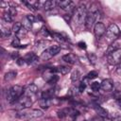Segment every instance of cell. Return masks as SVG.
Here are the masks:
<instances>
[{
	"instance_id": "obj_33",
	"label": "cell",
	"mask_w": 121,
	"mask_h": 121,
	"mask_svg": "<svg viewBox=\"0 0 121 121\" xmlns=\"http://www.w3.org/2000/svg\"><path fill=\"white\" fill-rule=\"evenodd\" d=\"M46 43H47V42H44V41H39V42L36 43V45H37V47L40 48V47H43Z\"/></svg>"
},
{
	"instance_id": "obj_28",
	"label": "cell",
	"mask_w": 121,
	"mask_h": 121,
	"mask_svg": "<svg viewBox=\"0 0 121 121\" xmlns=\"http://www.w3.org/2000/svg\"><path fill=\"white\" fill-rule=\"evenodd\" d=\"M96 76H97V73H96L95 71H91L90 73L87 74V76H86V79H93V78H96Z\"/></svg>"
},
{
	"instance_id": "obj_30",
	"label": "cell",
	"mask_w": 121,
	"mask_h": 121,
	"mask_svg": "<svg viewBox=\"0 0 121 121\" xmlns=\"http://www.w3.org/2000/svg\"><path fill=\"white\" fill-rule=\"evenodd\" d=\"M85 87H86V83H85V81L80 82V83H79V86H78V91H79V93H82V92L84 91Z\"/></svg>"
},
{
	"instance_id": "obj_31",
	"label": "cell",
	"mask_w": 121,
	"mask_h": 121,
	"mask_svg": "<svg viewBox=\"0 0 121 121\" xmlns=\"http://www.w3.org/2000/svg\"><path fill=\"white\" fill-rule=\"evenodd\" d=\"M26 20H27L28 22H30V23H34L35 17H34L33 15H31V14H28V15L26 16Z\"/></svg>"
},
{
	"instance_id": "obj_21",
	"label": "cell",
	"mask_w": 121,
	"mask_h": 121,
	"mask_svg": "<svg viewBox=\"0 0 121 121\" xmlns=\"http://www.w3.org/2000/svg\"><path fill=\"white\" fill-rule=\"evenodd\" d=\"M47 80V82L49 83V84H55L58 80H59V77L56 75V74H50V76H49V78L46 79Z\"/></svg>"
},
{
	"instance_id": "obj_13",
	"label": "cell",
	"mask_w": 121,
	"mask_h": 121,
	"mask_svg": "<svg viewBox=\"0 0 121 121\" xmlns=\"http://www.w3.org/2000/svg\"><path fill=\"white\" fill-rule=\"evenodd\" d=\"M24 60L26 61V63H27V64H33V63H35L38 60V57L36 56L35 53L30 52V53H27L24 57Z\"/></svg>"
},
{
	"instance_id": "obj_16",
	"label": "cell",
	"mask_w": 121,
	"mask_h": 121,
	"mask_svg": "<svg viewBox=\"0 0 121 121\" xmlns=\"http://www.w3.org/2000/svg\"><path fill=\"white\" fill-rule=\"evenodd\" d=\"M56 7H57V1L55 0H47L43 4V8L45 10H51Z\"/></svg>"
},
{
	"instance_id": "obj_3",
	"label": "cell",
	"mask_w": 121,
	"mask_h": 121,
	"mask_svg": "<svg viewBox=\"0 0 121 121\" xmlns=\"http://www.w3.org/2000/svg\"><path fill=\"white\" fill-rule=\"evenodd\" d=\"M87 12L88 11H87L86 6L84 4H81L78 8H76L75 10H74V14L72 16V20L75 23V25H77V26H79L82 24H85Z\"/></svg>"
},
{
	"instance_id": "obj_24",
	"label": "cell",
	"mask_w": 121,
	"mask_h": 121,
	"mask_svg": "<svg viewBox=\"0 0 121 121\" xmlns=\"http://www.w3.org/2000/svg\"><path fill=\"white\" fill-rule=\"evenodd\" d=\"M79 78H80V73H79L78 70H75V71L72 72V74H71L72 81H77V80H78Z\"/></svg>"
},
{
	"instance_id": "obj_4",
	"label": "cell",
	"mask_w": 121,
	"mask_h": 121,
	"mask_svg": "<svg viewBox=\"0 0 121 121\" xmlns=\"http://www.w3.org/2000/svg\"><path fill=\"white\" fill-rule=\"evenodd\" d=\"M23 94H24V89L22 86L13 85L7 91V95H6L7 101L9 103H13L17 99H19Z\"/></svg>"
},
{
	"instance_id": "obj_20",
	"label": "cell",
	"mask_w": 121,
	"mask_h": 121,
	"mask_svg": "<svg viewBox=\"0 0 121 121\" xmlns=\"http://www.w3.org/2000/svg\"><path fill=\"white\" fill-rule=\"evenodd\" d=\"M2 19H3L6 23H11L12 20H13V17L9 14V11H5V12L3 13V15H2Z\"/></svg>"
},
{
	"instance_id": "obj_19",
	"label": "cell",
	"mask_w": 121,
	"mask_h": 121,
	"mask_svg": "<svg viewBox=\"0 0 121 121\" xmlns=\"http://www.w3.org/2000/svg\"><path fill=\"white\" fill-rule=\"evenodd\" d=\"M10 33H11V31L8 27H5L3 25L1 26V28H0V36H1V38H3V39L8 38L10 35Z\"/></svg>"
},
{
	"instance_id": "obj_35",
	"label": "cell",
	"mask_w": 121,
	"mask_h": 121,
	"mask_svg": "<svg viewBox=\"0 0 121 121\" xmlns=\"http://www.w3.org/2000/svg\"><path fill=\"white\" fill-rule=\"evenodd\" d=\"M102 121H112V120L108 117H104V118H102Z\"/></svg>"
},
{
	"instance_id": "obj_26",
	"label": "cell",
	"mask_w": 121,
	"mask_h": 121,
	"mask_svg": "<svg viewBox=\"0 0 121 121\" xmlns=\"http://www.w3.org/2000/svg\"><path fill=\"white\" fill-rule=\"evenodd\" d=\"M100 88H101V84H100L99 82H97V81H95V82H93V83L91 84V89H92L94 92L99 91Z\"/></svg>"
},
{
	"instance_id": "obj_6",
	"label": "cell",
	"mask_w": 121,
	"mask_h": 121,
	"mask_svg": "<svg viewBox=\"0 0 121 121\" xmlns=\"http://www.w3.org/2000/svg\"><path fill=\"white\" fill-rule=\"evenodd\" d=\"M60 51V45H51L50 47L46 48L41 54L40 58L43 60H50L52 57L56 56Z\"/></svg>"
},
{
	"instance_id": "obj_22",
	"label": "cell",
	"mask_w": 121,
	"mask_h": 121,
	"mask_svg": "<svg viewBox=\"0 0 121 121\" xmlns=\"http://www.w3.org/2000/svg\"><path fill=\"white\" fill-rule=\"evenodd\" d=\"M22 27H23V26H22V24H21L20 22H15V23L13 24V26H12V31H13L15 34H17V33L21 30Z\"/></svg>"
},
{
	"instance_id": "obj_14",
	"label": "cell",
	"mask_w": 121,
	"mask_h": 121,
	"mask_svg": "<svg viewBox=\"0 0 121 121\" xmlns=\"http://www.w3.org/2000/svg\"><path fill=\"white\" fill-rule=\"evenodd\" d=\"M62 60H63L65 62L69 63V64H74V63L77 62L78 58H77L76 55H74V54H72V53H69V54L64 55V56L62 57Z\"/></svg>"
},
{
	"instance_id": "obj_2",
	"label": "cell",
	"mask_w": 121,
	"mask_h": 121,
	"mask_svg": "<svg viewBox=\"0 0 121 121\" xmlns=\"http://www.w3.org/2000/svg\"><path fill=\"white\" fill-rule=\"evenodd\" d=\"M43 114V111L38 109H24L18 111L16 116L22 120H30L35 118H40Z\"/></svg>"
},
{
	"instance_id": "obj_15",
	"label": "cell",
	"mask_w": 121,
	"mask_h": 121,
	"mask_svg": "<svg viewBox=\"0 0 121 121\" xmlns=\"http://www.w3.org/2000/svg\"><path fill=\"white\" fill-rule=\"evenodd\" d=\"M94 109L95 110V112L98 113V115H99L100 117L104 118V117H107V116H108V111H107L106 109L102 108L101 106H99V105H95V106H94Z\"/></svg>"
},
{
	"instance_id": "obj_36",
	"label": "cell",
	"mask_w": 121,
	"mask_h": 121,
	"mask_svg": "<svg viewBox=\"0 0 121 121\" xmlns=\"http://www.w3.org/2000/svg\"><path fill=\"white\" fill-rule=\"evenodd\" d=\"M92 121H100V120H99L98 118H94V119H93Z\"/></svg>"
},
{
	"instance_id": "obj_11",
	"label": "cell",
	"mask_w": 121,
	"mask_h": 121,
	"mask_svg": "<svg viewBox=\"0 0 121 121\" xmlns=\"http://www.w3.org/2000/svg\"><path fill=\"white\" fill-rule=\"evenodd\" d=\"M100 84H101V89L105 92H111L113 88V81L111 78L103 79Z\"/></svg>"
},
{
	"instance_id": "obj_23",
	"label": "cell",
	"mask_w": 121,
	"mask_h": 121,
	"mask_svg": "<svg viewBox=\"0 0 121 121\" xmlns=\"http://www.w3.org/2000/svg\"><path fill=\"white\" fill-rule=\"evenodd\" d=\"M53 95H54L53 90H47L42 94V98H52Z\"/></svg>"
},
{
	"instance_id": "obj_17",
	"label": "cell",
	"mask_w": 121,
	"mask_h": 121,
	"mask_svg": "<svg viewBox=\"0 0 121 121\" xmlns=\"http://www.w3.org/2000/svg\"><path fill=\"white\" fill-rule=\"evenodd\" d=\"M17 76V72L16 71H9L5 74L4 76V80L5 81H11L13 80Z\"/></svg>"
},
{
	"instance_id": "obj_10",
	"label": "cell",
	"mask_w": 121,
	"mask_h": 121,
	"mask_svg": "<svg viewBox=\"0 0 121 121\" xmlns=\"http://www.w3.org/2000/svg\"><path fill=\"white\" fill-rule=\"evenodd\" d=\"M57 6L60 7L61 9H64L66 11L69 10H73L74 9V4L72 1L70 0H66V1H59L57 2ZM75 10V9H74Z\"/></svg>"
},
{
	"instance_id": "obj_27",
	"label": "cell",
	"mask_w": 121,
	"mask_h": 121,
	"mask_svg": "<svg viewBox=\"0 0 121 121\" xmlns=\"http://www.w3.org/2000/svg\"><path fill=\"white\" fill-rule=\"evenodd\" d=\"M11 45L13 46V47H21L20 45V39L19 38H17V37H14V39L12 40V42H11Z\"/></svg>"
},
{
	"instance_id": "obj_18",
	"label": "cell",
	"mask_w": 121,
	"mask_h": 121,
	"mask_svg": "<svg viewBox=\"0 0 121 121\" xmlns=\"http://www.w3.org/2000/svg\"><path fill=\"white\" fill-rule=\"evenodd\" d=\"M53 103V99L52 98H42L40 101V106L42 108H48L52 105Z\"/></svg>"
},
{
	"instance_id": "obj_8",
	"label": "cell",
	"mask_w": 121,
	"mask_h": 121,
	"mask_svg": "<svg viewBox=\"0 0 121 121\" xmlns=\"http://www.w3.org/2000/svg\"><path fill=\"white\" fill-rule=\"evenodd\" d=\"M107 59H108V62L112 65H116L121 63V48L108 54Z\"/></svg>"
},
{
	"instance_id": "obj_12",
	"label": "cell",
	"mask_w": 121,
	"mask_h": 121,
	"mask_svg": "<svg viewBox=\"0 0 121 121\" xmlns=\"http://www.w3.org/2000/svg\"><path fill=\"white\" fill-rule=\"evenodd\" d=\"M38 92V87L35 84H29L24 89V95L27 96H31Z\"/></svg>"
},
{
	"instance_id": "obj_1",
	"label": "cell",
	"mask_w": 121,
	"mask_h": 121,
	"mask_svg": "<svg viewBox=\"0 0 121 121\" xmlns=\"http://www.w3.org/2000/svg\"><path fill=\"white\" fill-rule=\"evenodd\" d=\"M99 14V8L96 3H93L87 12L86 20H85V26L87 29H91L97 23V18Z\"/></svg>"
},
{
	"instance_id": "obj_25",
	"label": "cell",
	"mask_w": 121,
	"mask_h": 121,
	"mask_svg": "<svg viewBox=\"0 0 121 121\" xmlns=\"http://www.w3.org/2000/svg\"><path fill=\"white\" fill-rule=\"evenodd\" d=\"M26 33H27V30H26V28L25 27V26H23L22 28H21V30L16 34V37L17 38H23V37H25L26 35Z\"/></svg>"
},
{
	"instance_id": "obj_34",
	"label": "cell",
	"mask_w": 121,
	"mask_h": 121,
	"mask_svg": "<svg viewBox=\"0 0 121 121\" xmlns=\"http://www.w3.org/2000/svg\"><path fill=\"white\" fill-rule=\"evenodd\" d=\"M78 45L80 48H84V49L86 48V43H85L84 42H79V43H78Z\"/></svg>"
},
{
	"instance_id": "obj_29",
	"label": "cell",
	"mask_w": 121,
	"mask_h": 121,
	"mask_svg": "<svg viewBox=\"0 0 121 121\" xmlns=\"http://www.w3.org/2000/svg\"><path fill=\"white\" fill-rule=\"evenodd\" d=\"M8 11L9 12V14H10L12 17H14V16L16 15V13H17V11H16V9H15V8H13V7H10V8L8 9Z\"/></svg>"
},
{
	"instance_id": "obj_32",
	"label": "cell",
	"mask_w": 121,
	"mask_h": 121,
	"mask_svg": "<svg viewBox=\"0 0 121 121\" xmlns=\"http://www.w3.org/2000/svg\"><path fill=\"white\" fill-rule=\"evenodd\" d=\"M16 62H17V64H18V65H23L24 63H26V61H25L24 58H18V59L16 60Z\"/></svg>"
},
{
	"instance_id": "obj_7",
	"label": "cell",
	"mask_w": 121,
	"mask_h": 121,
	"mask_svg": "<svg viewBox=\"0 0 121 121\" xmlns=\"http://www.w3.org/2000/svg\"><path fill=\"white\" fill-rule=\"evenodd\" d=\"M119 33H120V29H119V27L117 26V25H116V24H111V25L108 26V28H106L105 35H106V37H107L109 40H111V41L113 42V41L118 37Z\"/></svg>"
},
{
	"instance_id": "obj_5",
	"label": "cell",
	"mask_w": 121,
	"mask_h": 121,
	"mask_svg": "<svg viewBox=\"0 0 121 121\" xmlns=\"http://www.w3.org/2000/svg\"><path fill=\"white\" fill-rule=\"evenodd\" d=\"M13 105L19 111L20 110H24V109H28L32 105V100H31L30 96H27V95H24L19 99H17L15 102H13Z\"/></svg>"
},
{
	"instance_id": "obj_9",
	"label": "cell",
	"mask_w": 121,
	"mask_h": 121,
	"mask_svg": "<svg viewBox=\"0 0 121 121\" xmlns=\"http://www.w3.org/2000/svg\"><path fill=\"white\" fill-rule=\"evenodd\" d=\"M105 32H106V26H105V25L103 23H101V22H97L95 25V26H94V34H95V38L96 39L101 38L105 34Z\"/></svg>"
}]
</instances>
